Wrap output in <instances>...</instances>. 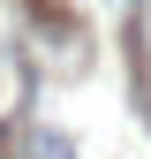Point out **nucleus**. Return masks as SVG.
<instances>
[{
    "label": "nucleus",
    "mask_w": 151,
    "mask_h": 159,
    "mask_svg": "<svg viewBox=\"0 0 151 159\" xmlns=\"http://www.w3.org/2000/svg\"><path fill=\"white\" fill-rule=\"evenodd\" d=\"M23 144H30V159H76V144H68L61 129H45V121H38V129L23 136Z\"/></svg>",
    "instance_id": "f257e3e1"
}]
</instances>
